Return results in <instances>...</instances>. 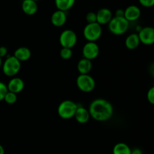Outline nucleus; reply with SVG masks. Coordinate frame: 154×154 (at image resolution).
I'll return each mask as SVG.
<instances>
[{
    "mask_svg": "<svg viewBox=\"0 0 154 154\" xmlns=\"http://www.w3.org/2000/svg\"><path fill=\"white\" fill-rule=\"evenodd\" d=\"M89 113L92 118L96 121L105 122L110 120L114 114L112 104L104 99H96L89 107Z\"/></svg>",
    "mask_w": 154,
    "mask_h": 154,
    "instance_id": "f257e3e1",
    "label": "nucleus"
},
{
    "mask_svg": "<svg viewBox=\"0 0 154 154\" xmlns=\"http://www.w3.org/2000/svg\"><path fill=\"white\" fill-rule=\"evenodd\" d=\"M129 26V22L124 17H113L108 23V29L116 35H121L126 32Z\"/></svg>",
    "mask_w": 154,
    "mask_h": 154,
    "instance_id": "f03ea898",
    "label": "nucleus"
},
{
    "mask_svg": "<svg viewBox=\"0 0 154 154\" xmlns=\"http://www.w3.org/2000/svg\"><path fill=\"white\" fill-rule=\"evenodd\" d=\"M78 105L72 100H65L58 106V114L61 118L68 120L75 116Z\"/></svg>",
    "mask_w": 154,
    "mask_h": 154,
    "instance_id": "7ed1b4c3",
    "label": "nucleus"
},
{
    "mask_svg": "<svg viewBox=\"0 0 154 154\" xmlns=\"http://www.w3.org/2000/svg\"><path fill=\"white\" fill-rule=\"evenodd\" d=\"M21 63L14 56L9 57L5 60L2 65L3 73L8 77H14L20 72Z\"/></svg>",
    "mask_w": 154,
    "mask_h": 154,
    "instance_id": "20e7f679",
    "label": "nucleus"
},
{
    "mask_svg": "<svg viewBox=\"0 0 154 154\" xmlns=\"http://www.w3.org/2000/svg\"><path fill=\"white\" fill-rule=\"evenodd\" d=\"M102 33V26L98 23H87L84 29V36L88 42H95L101 37Z\"/></svg>",
    "mask_w": 154,
    "mask_h": 154,
    "instance_id": "39448f33",
    "label": "nucleus"
},
{
    "mask_svg": "<svg viewBox=\"0 0 154 154\" xmlns=\"http://www.w3.org/2000/svg\"><path fill=\"white\" fill-rule=\"evenodd\" d=\"M76 84L78 89L84 93L92 92L96 87V81L90 75H80L77 78Z\"/></svg>",
    "mask_w": 154,
    "mask_h": 154,
    "instance_id": "423d86ee",
    "label": "nucleus"
},
{
    "mask_svg": "<svg viewBox=\"0 0 154 154\" xmlns=\"http://www.w3.org/2000/svg\"><path fill=\"white\" fill-rule=\"evenodd\" d=\"M77 35L73 30L66 29L60 36V43L63 48L72 49L77 43Z\"/></svg>",
    "mask_w": 154,
    "mask_h": 154,
    "instance_id": "0eeeda50",
    "label": "nucleus"
},
{
    "mask_svg": "<svg viewBox=\"0 0 154 154\" xmlns=\"http://www.w3.org/2000/svg\"><path fill=\"white\" fill-rule=\"evenodd\" d=\"M82 53L84 59L91 61L92 60H94L99 56V48L96 42H88L83 48Z\"/></svg>",
    "mask_w": 154,
    "mask_h": 154,
    "instance_id": "6e6552de",
    "label": "nucleus"
},
{
    "mask_svg": "<svg viewBox=\"0 0 154 154\" xmlns=\"http://www.w3.org/2000/svg\"><path fill=\"white\" fill-rule=\"evenodd\" d=\"M140 42L145 45H151L154 43V29L153 27H144L138 34Z\"/></svg>",
    "mask_w": 154,
    "mask_h": 154,
    "instance_id": "1a4fd4ad",
    "label": "nucleus"
},
{
    "mask_svg": "<svg viewBox=\"0 0 154 154\" xmlns=\"http://www.w3.org/2000/svg\"><path fill=\"white\" fill-rule=\"evenodd\" d=\"M112 17L113 14L111 11L110 9L106 8L100 9L96 13V22L101 26L108 24V23L112 19Z\"/></svg>",
    "mask_w": 154,
    "mask_h": 154,
    "instance_id": "9d476101",
    "label": "nucleus"
},
{
    "mask_svg": "<svg viewBox=\"0 0 154 154\" xmlns=\"http://www.w3.org/2000/svg\"><path fill=\"white\" fill-rule=\"evenodd\" d=\"M141 16V10L136 5H129L124 10V17L129 22L137 20Z\"/></svg>",
    "mask_w": 154,
    "mask_h": 154,
    "instance_id": "9b49d317",
    "label": "nucleus"
},
{
    "mask_svg": "<svg viewBox=\"0 0 154 154\" xmlns=\"http://www.w3.org/2000/svg\"><path fill=\"white\" fill-rule=\"evenodd\" d=\"M8 90L9 92L17 94L20 93L24 88V82L21 78H13L9 81L7 85Z\"/></svg>",
    "mask_w": 154,
    "mask_h": 154,
    "instance_id": "f8f14e48",
    "label": "nucleus"
},
{
    "mask_svg": "<svg viewBox=\"0 0 154 154\" xmlns=\"http://www.w3.org/2000/svg\"><path fill=\"white\" fill-rule=\"evenodd\" d=\"M51 23L54 26L57 27H61L66 23L67 20V15L66 12L57 10L53 13L51 18Z\"/></svg>",
    "mask_w": 154,
    "mask_h": 154,
    "instance_id": "ddd939ff",
    "label": "nucleus"
},
{
    "mask_svg": "<svg viewBox=\"0 0 154 154\" xmlns=\"http://www.w3.org/2000/svg\"><path fill=\"white\" fill-rule=\"evenodd\" d=\"M74 117H75V118L76 119L78 123H82V124L87 123L90 118V115L88 110L81 106L78 107Z\"/></svg>",
    "mask_w": 154,
    "mask_h": 154,
    "instance_id": "4468645a",
    "label": "nucleus"
},
{
    "mask_svg": "<svg viewBox=\"0 0 154 154\" xmlns=\"http://www.w3.org/2000/svg\"><path fill=\"white\" fill-rule=\"evenodd\" d=\"M22 10L26 14L34 15L38 11L37 2L34 0H23L22 2Z\"/></svg>",
    "mask_w": 154,
    "mask_h": 154,
    "instance_id": "2eb2a0df",
    "label": "nucleus"
},
{
    "mask_svg": "<svg viewBox=\"0 0 154 154\" xmlns=\"http://www.w3.org/2000/svg\"><path fill=\"white\" fill-rule=\"evenodd\" d=\"M14 57L17 59L20 63L21 62L27 61L31 57V51L28 48L20 47V48H18L14 51Z\"/></svg>",
    "mask_w": 154,
    "mask_h": 154,
    "instance_id": "dca6fc26",
    "label": "nucleus"
},
{
    "mask_svg": "<svg viewBox=\"0 0 154 154\" xmlns=\"http://www.w3.org/2000/svg\"><path fill=\"white\" fill-rule=\"evenodd\" d=\"M92 69V63L87 59H81L78 63V70L80 75H89Z\"/></svg>",
    "mask_w": 154,
    "mask_h": 154,
    "instance_id": "f3484780",
    "label": "nucleus"
},
{
    "mask_svg": "<svg viewBox=\"0 0 154 154\" xmlns=\"http://www.w3.org/2000/svg\"><path fill=\"white\" fill-rule=\"evenodd\" d=\"M76 0H55V5L57 10L66 12L70 10L75 5Z\"/></svg>",
    "mask_w": 154,
    "mask_h": 154,
    "instance_id": "a211bd4d",
    "label": "nucleus"
},
{
    "mask_svg": "<svg viewBox=\"0 0 154 154\" xmlns=\"http://www.w3.org/2000/svg\"><path fill=\"white\" fill-rule=\"evenodd\" d=\"M140 44L139 38H138V34L132 33L130 35L128 36L125 42L126 47L129 50H135L138 47Z\"/></svg>",
    "mask_w": 154,
    "mask_h": 154,
    "instance_id": "6ab92c4d",
    "label": "nucleus"
},
{
    "mask_svg": "<svg viewBox=\"0 0 154 154\" xmlns=\"http://www.w3.org/2000/svg\"><path fill=\"white\" fill-rule=\"evenodd\" d=\"M113 154H131V149L125 143H118L113 148Z\"/></svg>",
    "mask_w": 154,
    "mask_h": 154,
    "instance_id": "aec40b11",
    "label": "nucleus"
},
{
    "mask_svg": "<svg viewBox=\"0 0 154 154\" xmlns=\"http://www.w3.org/2000/svg\"><path fill=\"white\" fill-rule=\"evenodd\" d=\"M3 100H5V102L7 104L13 105V104H14L15 102H17V94H15V93L8 91L7 93L5 94V96Z\"/></svg>",
    "mask_w": 154,
    "mask_h": 154,
    "instance_id": "412c9836",
    "label": "nucleus"
},
{
    "mask_svg": "<svg viewBox=\"0 0 154 154\" xmlns=\"http://www.w3.org/2000/svg\"><path fill=\"white\" fill-rule=\"evenodd\" d=\"M60 57L63 60H69L72 57V51L70 48H63L60 51Z\"/></svg>",
    "mask_w": 154,
    "mask_h": 154,
    "instance_id": "4be33fe9",
    "label": "nucleus"
},
{
    "mask_svg": "<svg viewBox=\"0 0 154 154\" xmlns=\"http://www.w3.org/2000/svg\"><path fill=\"white\" fill-rule=\"evenodd\" d=\"M8 91V90L7 85H5L4 83L0 81V102L4 99L5 96V94L7 93Z\"/></svg>",
    "mask_w": 154,
    "mask_h": 154,
    "instance_id": "5701e85b",
    "label": "nucleus"
},
{
    "mask_svg": "<svg viewBox=\"0 0 154 154\" xmlns=\"http://www.w3.org/2000/svg\"><path fill=\"white\" fill-rule=\"evenodd\" d=\"M86 20L88 23H93L96 22V13L95 12H89L86 16Z\"/></svg>",
    "mask_w": 154,
    "mask_h": 154,
    "instance_id": "b1692460",
    "label": "nucleus"
},
{
    "mask_svg": "<svg viewBox=\"0 0 154 154\" xmlns=\"http://www.w3.org/2000/svg\"><path fill=\"white\" fill-rule=\"evenodd\" d=\"M147 98L148 102H150V104L153 105L154 104V87H151L150 90H148L147 94Z\"/></svg>",
    "mask_w": 154,
    "mask_h": 154,
    "instance_id": "393cba45",
    "label": "nucleus"
},
{
    "mask_svg": "<svg viewBox=\"0 0 154 154\" xmlns=\"http://www.w3.org/2000/svg\"><path fill=\"white\" fill-rule=\"evenodd\" d=\"M140 4L145 8H151L154 5V0H139Z\"/></svg>",
    "mask_w": 154,
    "mask_h": 154,
    "instance_id": "a878e982",
    "label": "nucleus"
},
{
    "mask_svg": "<svg viewBox=\"0 0 154 154\" xmlns=\"http://www.w3.org/2000/svg\"><path fill=\"white\" fill-rule=\"evenodd\" d=\"M8 54V49L4 46L0 47V57H5Z\"/></svg>",
    "mask_w": 154,
    "mask_h": 154,
    "instance_id": "bb28decb",
    "label": "nucleus"
},
{
    "mask_svg": "<svg viewBox=\"0 0 154 154\" xmlns=\"http://www.w3.org/2000/svg\"><path fill=\"white\" fill-rule=\"evenodd\" d=\"M115 17H124V10L118 9V10L116 11Z\"/></svg>",
    "mask_w": 154,
    "mask_h": 154,
    "instance_id": "cd10ccee",
    "label": "nucleus"
},
{
    "mask_svg": "<svg viewBox=\"0 0 154 154\" xmlns=\"http://www.w3.org/2000/svg\"><path fill=\"white\" fill-rule=\"evenodd\" d=\"M131 154H143L142 150L139 148H135L131 150Z\"/></svg>",
    "mask_w": 154,
    "mask_h": 154,
    "instance_id": "c85d7f7f",
    "label": "nucleus"
},
{
    "mask_svg": "<svg viewBox=\"0 0 154 154\" xmlns=\"http://www.w3.org/2000/svg\"><path fill=\"white\" fill-rule=\"evenodd\" d=\"M0 154H5V149L1 144H0Z\"/></svg>",
    "mask_w": 154,
    "mask_h": 154,
    "instance_id": "c756f323",
    "label": "nucleus"
},
{
    "mask_svg": "<svg viewBox=\"0 0 154 154\" xmlns=\"http://www.w3.org/2000/svg\"><path fill=\"white\" fill-rule=\"evenodd\" d=\"M1 66H2V58L0 57V68H1Z\"/></svg>",
    "mask_w": 154,
    "mask_h": 154,
    "instance_id": "7c9ffc66",
    "label": "nucleus"
},
{
    "mask_svg": "<svg viewBox=\"0 0 154 154\" xmlns=\"http://www.w3.org/2000/svg\"><path fill=\"white\" fill-rule=\"evenodd\" d=\"M34 1H35V2H37V1H38V0H34Z\"/></svg>",
    "mask_w": 154,
    "mask_h": 154,
    "instance_id": "2f4dec72",
    "label": "nucleus"
}]
</instances>
